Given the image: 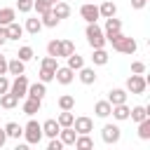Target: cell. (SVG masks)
Returning a JSON list of instances; mask_svg holds the SVG:
<instances>
[{
	"label": "cell",
	"mask_w": 150,
	"mask_h": 150,
	"mask_svg": "<svg viewBox=\"0 0 150 150\" xmlns=\"http://www.w3.org/2000/svg\"><path fill=\"white\" fill-rule=\"evenodd\" d=\"M105 42H110V45H112V49H115V52H120V54H134V52L138 49L136 40H134V38H129V35H124L122 30H120V33H115V35H110V38H105Z\"/></svg>",
	"instance_id": "cell-1"
},
{
	"label": "cell",
	"mask_w": 150,
	"mask_h": 150,
	"mask_svg": "<svg viewBox=\"0 0 150 150\" xmlns=\"http://www.w3.org/2000/svg\"><path fill=\"white\" fill-rule=\"evenodd\" d=\"M84 38L89 42L91 49H98V47H105V35H103V28L94 21V23H87V30H84Z\"/></svg>",
	"instance_id": "cell-2"
},
{
	"label": "cell",
	"mask_w": 150,
	"mask_h": 150,
	"mask_svg": "<svg viewBox=\"0 0 150 150\" xmlns=\"http://www.w3.org/2000/svg\"><path fill=\"white\" fill-rule=\"evenodd\" d=\"M21 136L26 138L28 145H38V143L42 141V124L35 122V120H28V124L23 127V134H21Z\"/></svg>",
	"instance_id": "cell-3"
},
{
	"label": "cell",
	"mask_w": 150,
	"mask_h": 150,
	"mask_svg": "<svg viewBox=\"0 0 150 150\" xmlns=\"http://www.w3.org/2000/svg\"><path fill=\"white\" fill-rule=\"evenodd\" d=\"M124 89H127L129 94H136V96H141V94H145V89H148V77L131 73V75L127 77V87H124Z\"/></svg>",
	"instance_id": "cell-4"
},
{
	"label": "cell",
	"mask_w": 150,
	"mask_h": 150,
	"mask_svg": "<svg viewBox=\"0 0 150 150\" xmlns=\"http://www.w3.org/2000/svg\"><path fill=\"white\" fill-rule=\"evenodd\" d=\"M28 84H30V82H28V77H26L23 73H21V75H14V80L9 82V91H12L16 98H23L26 91H28Z\"/></svg>",
	"instance_id": "cell-5"
},
{
	"label": "cell",
	"mask_w": 150,
	"mask_h": 150,
	"mask_svg": "<svg viewBox=\"0 0 150 150\" xmlns=\"http://www.w3.org/2000/svg\"><path fill=\"white\" fill-rule=\"evenodd\" d=\"M101 138H103V143L115 145V143H120V138H122V129H120L117 124H105V127L101 129Z\"/></svg>",
	"instance_id": "cell-6"
},
{
	"label": "cell",
	"mask_w": 150,
	"mask_h": 150,
	"mask_svg": "<svg viewBox=\"0 0 150 150\" xmlns=\"http://www.w3.org/2000/svg\"><path fill=\"white\" fill-rule=\"evenodd\" d=\"M80 16H82L87 23H94V21H98V19H101V14H98V7H96L94 2H84V5L80 7Z\"/></svg>",
	"instance_id": "cell-7"
},
{
	"label": "cell",
	"mask_w": 150,
	"mask_h": 150,
	"mask_svg": "<svg viewBox=\"0 0 150 150\" xmlns=\"http://www.w3.org/2000/svg\"><path fill=\"white\" fill-rule=\"evenodd\" d=\"M54 80L59 82V84H70L73 80H75V70L73 68H68V66H59L56 70H54Z\"/></svg>",
	"instance_id": "cell-8"
},
{
	"label": "cell",
	"mask_w": 150,
	"mask_h": 150,
	"mask_svg": "<svg viewBox=\"0 0 150 150\" xmlns=\"http://www.w3.org/2000/svg\"><path fill=\"white\" fill-rule=\"evenodd\" d=\"M73 129H75L77 134H89V131H94V120L87 117V115L75 117V120H73Z\"/></svg>",
	"instance_id": "cell-9"
},
{
	"label": "cell",
	"mask_w": 150,
	"mask_h": 150,
	"mask_svg": "<svg viewBox=\"0 0 150 150\" xmlns=\"http://www.w3.org/2000/svg\"><path fill=\"white\" fill-rule=\"evenodd\" d=\"M127 96H129V91H127V89H122V87H115V89H110V91H108V101H110V105L127 103Z\"/></svg>",
	"instance_id": "cell-10"
},
{
	"label": "cell",
	"mask_w": 150,
	"mask_h": 150,
	"mask_svg": "<svg viewBox=\"0 0 150 150\" xmlns=\"http://www.w3.org/2000/svg\"><path fill=\"white\" fill-rule=\"evenodd\" d=\"M52 14H54L59 21H61V19H68V16H70V5L63 2V0H59V2L52 5Z\"/></svg>",
	"instance_id": "cell-11"
},
{
	"label": "cell",
	"mask_w": 150,
	"mask_h": 150,
	"mask_svg": "<svg viewBox=\"0 0 150 150\" xmlns=\"http://www.w3.org/2000/svg\"><path fill=\"white\" fill-rule=\"evenodd\" d=\"M120 30H122V21H120L117 16H108V19H105L103 35H105V38H110V35H115V33H120Z\"/></svg>",
	"instance_id": "cell-12"
},
{
	"label": "cell",
	"mask_w": 150,
	"mask_h": 150,
	"mask_svg": "<svg viewBox=\"0 0 150 150\" xmlns=\"http://www.w3.org/2000/svg\"><path fill=\"white\" fill-rule=\"evenodd\" d=\"M110 110H112V105H110V101H108V98H103V101H96V103H94V115H96V117H101V120L110 117Z\"/></svg>",
	"instance_id": "cell-13"
},
{
	"label": "cell",
	"mask_w": 150,
	"mask_h": 150,
	"mask_svg": "<svg viewBox=\"0 0 150 150\" xmlns=\"http://www.w3.org/2000/svg\"><path fill=\"white\" fill-rule=\"evenodd\" d=\"M145 117H150V105H134V108L129 110V120H134L136 124H138L141 120H145Z\"/></svg>",
	"instance_id": "cell-14"
},
{
	"label": "cell",
	"mask_w": 150,
	"mask_h": 150,
	"mask_svg": "<svg viewBox=\"0 0 150 150\" xmlns=\"http://www.w3.org/2000/svg\"><path fill=\"white\" fill-rule=\"evenodd\" d=\"M7 73H9V75H21V73H26V63H23L19 56L7 59Z\"/></svg>",
	"instance_id": "cell-15"
},
{
	"label": "cell",
	"mask_w": 150,
	"mask_h": 150,
	"mask_svg": "<svg viewBox=\"0 0 150 150\" xmlns=\"http://www.w3.org/2000/svg\"><path fill=\"white\" fill-rule=\"evenodd\" d=\"M45 94H47V84L45 82H33V84H28V91H26V96H33V98H45Z\"/></svg>",
	"instance_id": "cell-16"
},
{
	"label": "cell",
	"mask_w": 150,
	"mask_h": 150,
	"mask_svg": "<svg viewBox=\"0 0 150 150\" xmlns=\"http://www.w3.org/2000/svg\"><path fill=\"white\" fill-rule=\"evenodd\" d=\"M42 108V101L40 98H33V96H26V101H23V112L28 115V117H33L38 110Z\"/></svg>",
	"instance_id": "cell-17"
},
{
	"label": "cell",
	"mask_w": 150,
	"mask_h": 150,
	"mask_svg": "<svg viewBox=\"0 0 150 150\" xmlns=\"http://www.w3.org/2000/svg\"><path fill=\"white\" fill-rule=\"evenodd\" d=\"M59 131H61V127H59L56 120H45V122H42V136L54 138V136H59Z\"/></svg>",
	"instance_id": "cell-18"
},
{
	"label": "cell",
	"mask_w": 150,
	"mask_h": 150,
	"mask_svg": "<svg viewBox=\"0 0 150 150\" xmlns=\"http://www.w3.org/2000/svg\"><path fill=\"white\" fill-rule=\"evenodd\" d=\"M77 77H80V82H82V84H94V82H96V70H94V68L82 66V68L77 70Z\"/></svg>",
	"instance_id": "cell-19"
},
{
	"label": "cell",
	"mask_w": 150,
	"mask_h": 150,
	"mask_svg": "<svg viewBox=\"0 0 150 150\" xmlns=\"http://www.w3.org/2000/svg\"><path fill=\"white\" fill-rule=\"evenodd\" d=\"M129 105L127 103H117V105H112V110H110V115L117 120V122H124V120H129Z\"/></svg>",
	"instance_id": "cell-20"
},
{
	"label": "cell",
	"mask_w": 150,
	"mask_h": 150,
	"mask_svg": "<svg viewBox=\"0 0 150 150\" xmlns=\"http://www.w3.org/2000/svg\"><path fill=\"white\" fill-rule=\"evenodd\" d=\"M59 138H61V143H63V145H73V143H75V138H77V131H75L73 127H61Z\"/></svg>",
	"instance_id": "cell-21"
},
{
	"label": "cell",
	"mask_w": 150,
	"mask_h": 150,
	"mask_svg": "<svg viewBox=\"0 0 150 150\" xmlns=\"http://www.w3.org/2000/svg\"><path fill=\"white\" fill-rule=\"evenodd\" d=\"M98 14H101V19L115 16V14H117V5H115L112 0H105V2H101V5H98Z\"/></svg>",
	"instance_id": "cell-22"
},
{
	"label": "cell",
	"mask_w": 150,
	"mask_h": 150,
	"mask_svg": "<svg viewBox=\"0 0 150 150\" xmlns=\"http://www.w3.org/2000/svg\"><path fill=\"white\" fill-rule=\"evenodd\" d=\"M2 129H5L7 138H16V141H19V138H21V134H23V127H21L19 122H7Z\"/></svg>",
	"instance_id": "cell-23"
},
{
	"label": "cell",
	"mask_w": 150,
	"mask_h": 150,
	"mask_svg": "<svg viewBox=\"0 0 150 150\" xmlns=\"http://www.w3.org/2000/svg\"><path fill=\"white\" fill-rule=\"evenodd\" d=\"M19 105V98L12 94V91H5V94H0V108H5V110H12V108H16Z\"/></svg>",
	"instance_id": "cell-24"
},
{
	"label": "cell",
	"mask_w": 150,
	"mask_h": 150,
	"mask_svg": "<svg viewBox=\"0 0 150 150\" xmlns=\"http://www.w3.org/2000/svg\"><path fill=\"white\" fill-rule=\"evenodd\" d=\"M91 61H94V66H105V63L110 61V54L105 52V47H98V49H94Z\"/></svg>",
	"instance_id": "cell-25"
},
{
	"label": "cell",
	"mask_w": 150,
	"mask_h": 150,
	"mask_svg": "<svg viewBox=\"0 0 150 150\" xmlns=\"http://www.w3.org/2000/svg\"><path fill=\"white\" fill-rule=\"evenodd\" d=\"M40 21H42V28H56V26L61 23V21H59V19L52 14V9L42 12V14H40Z\"/></svg>",
	"instance_id": "cell-26"
},
{
	"label": "cell",
	"mask_w": 150,
	"mask_h": 150,
	"mask_svg": "<svg viewBox=\"0 0 150 150\" xmlns=\"http://www.w3.org/2000/svg\"><path fill=\"white\" fill-rule=\"evenodd\" d=\"M5 28H7V40H19V38L23 35V26H21V23H16V21L7 23Z\"/></svg>",
	"instance_id": "cell-27"
},
{
	"label": "cell",
	"mask_w": 150,
	"mask_h": 150,
	"mask_svg": "<svg viewBox=\"0 0 150 150\" xmlns=\"http://www.w3.org/2000/svg\"><path fill=\"white\" fill-rule=\"evenodd\" d=\"M77 150H91L94 148V141L89 138V134H77V138H75V143H73Z\"/></svg>",
	"instance_id": "cell-28"
},
{
	"label": "cell",
	"mask_w": 150,
	"mask_h": 150,
	"mask_svg": "<svg viewBox=\"0 0 150 150\" xmlns=\"http://www.w3.org/2000/svg\"><path fill=\"white\" fill-rule=\"evenodd\" d=\"M23 30H26V33H30V35H38V33L42 30V21H40L38 16H33V19H26V26H23Z\"/></svg>",
	"instance_id": "cell-29"
},
{
	"label": "cell",
	"mask_w": 150,
	"mask_h": 150,
	"mask_svg": "<svg viewBox=\"0 0 150 150\" xmlns=\"http://www.w3.org/2000/svg\"><path fill=\"white\" fill-rule=\"evenodd\" d=\"M16 19V9L14 7H2L0 9V26H7Z\"/></svg>",
	"instance_id": "cell-30"
},
{
	"label": "cell",
	"mask_w": 150,
	"mask_h": 150,
	"mask_svg": "<svg viewBox=\"0 0 150 150\" xmlns=\"http://www.w3.org/2000/svg\"><path fill=\"white\" fill-rule=\"evenodd\" d=\"M66 59H68V63H66V66H68V68H73L75 73H77V70L84 66V59H82L77 52H73V54H70V56H66Z\"/></svg>",
	"instance_id": "cell-31"
},
{
	"label": "cell",
	"mask_w": 150,
	"mask_h": 150,
	"mask_svg": "<svg viewBox=\"0 0 150 150\" xmlns=\"http://www.w3.org/2000/svg\"><path fill=\"white\" fill-rule=\"evenodd\" d=\"M138 138L141 141H150V117L138 122Z\"/></svg>",
	"instance_id": "cell-32"
},
{
	"label": "cell",
	"mask_w": 150,
	"mask_h": 150,
	"mask_svg": "<svg viewBox=\"0 0 150 150\" xmlns=\"http://www.w3.org/2000/svg\"><path fill=\"white\" fill-rule=\"evenodd\" d=\"M59 108H61V110H73V108H75V96H70V94L59 96Z\"/></svg>",
	"instance_id": "cell-33"
},
{
	"label": "cell",
	"mask_w": 150,
	"mask_h": 150,
	"mask_svg": "<svg viewBox=\"0 0 150 150\" xmlns=\"http://www.w3.org/2000/svg\"><path fill=\"white\" fill-rule=\"evenodd\" d=\"M73 120H75V115H73L70 110H61V115L56 117L59 127H73Z\"/></svg>",
	"instance_id": "cell-34"
},
{
	"label": "cell",
	"mask_w": 150,
	"mask_h": 150,
	"mask_svg": "<svg viewBox=\"0 0 150 150\" xmlns=\"http://www.w3.org/2000/svg\"><path fill=\"white\" fill-rule=\"evenodd\" d=\"M16 56H19V59H21V61L26 63V61H30V59L35 56V52H33V47L23 45V47H19V54H16Z\"/></svg>",
	"instance_id": "cell-35"
},
{
	"label": "cell",
	"mask_w": 150,
	"mask_h": 150,
	"mask_svg": "<svg viewBox=\"0 0 150 150\" xmlns=\"http://www.w3.org/2000/svg\"><path fill=\"white\" fill-rule=\"evenodd\" d=\"M75 52V45L70 40H61V49H59V56H70Z\"/></svg>",
	"instance_id": "cell-36"
},
{
	"label": "cell",
	"mask_w": 150,
	"mask_h": 150,
	"mask_svg": "<svg viewBox=\"0 0 150 150\" xmlns=\"http://www.w3.org/2000/svg\"><path fill=\"white\" fill-rule=\"evenodd\" d=\"M40 68H49V70H56L59 68V61H56V56H45L42 61H40Z\"/></svg>",
	"instance_id": "cell-37"
},
{
	"label": "cell",
	"mask_w": 150,
	"mask_h": 150,
	"mask_svg": "<svg viewBox=\"0 0 150 150\" xmlns=\"http://www.w3.org/2000/svg\"><path fill=\"white\" fill-rule=\"evenodd\" d=\"M59 49H61V40H49L47 42V54L59 59Z\"/></svg>",
	"instance_id": "cell-38"
},
{
	"label": "cell",
	"mask_w": 150,
	"mask_h": 150,
	"mask_svg": "<svg viewBox=\"0 0 150 150\" xmlns=\"http://www.w3.org/2000/svg\"><path fill=\"white\" fill-rule=\"evenodd\" d=\"M16 9H19L21 14L33 12V0H16Z\"/></svg>",
	"instance_id": "cell-39"
},
{
	"label": "cell",
	"mask_w": 150,
	"mask_h": 150,
	"mask_svg": "<svg viewBox=\"0 0 150 150\" xmlns=\"http://www.w3.org/2000/svg\"><path fill=\"white\" fill-rule=\"evenodd\" d=\"M33 9H35L38 14H42V12L52 9V5H49V2H45V0H33Z\"/></svg>",
	"instance_id": "cell-40"
},
{
	"label": "cell",
	"mask_w": 150,
	"mask_h": 150,
	"mask_svg": "<svg viewBox=\"0 0 150 150\" xmlns=\"http://www.w3.org/2000/svg\"><path fill=\"white\" fill-rule=\"evenodd\" d=\"M54 80V70H49V68H40V82H52Z\"/></svg>",
	"instance_id": "cell-41"
},
{
	"label": "cell",
	"mask_w": 150,
	"mask_h": 150,
	"mask_svg": "<svg viewBox=\"0 0 150 150\" xmlns=\"http://www.w3.org/2000/svg\"><path fill=\"white\" fill-rule=\"evenodd\" d=\"M145 70H148V66H145L143 61H134V63H131V73H136V75H143Z\"/></svg>",
	"instance_id": "cell-42"
},
{
	"label": "cell",
	"mask_w": 150,
	"mask_h": 150,
	"mask_svg": "<svg viewBox=\"0 0 150 150\" xmlns=\"http://www.w3.org/2000/svg\"><path fill=\"white\" fill-rule=\"evenodd\" d=\"M61 148H63V143H61V138H59V136L49 138V145H47V150H61Z\"/></svg>",
	"instance_id": "cell-43"
},
{
	"label": "cell",
	"mask_w": 150,
	"mask_h": 150,
	"mask_svg": "<svg viewBox=\"0 0 150 150\" xmlns=\"http://www.w3.org/2000/svg\"><path fill=\"white\" fill-rule=\"evenodd\" d=\"M5 91H9V80L5 75H0V94H5Z\"/></svg>",
	"instance_id": "cell-44"
},
{
	"label": "cell",
	"mask_w": 150,
	"mask_h": 150,
	"mask_svg": "<svg viewBox=\"0 0 150 150\" xmlns=\"http://www.w3.org/2000/svg\"><path fill=\"white\" fill-rule=\"evenodd\" d=\"M9 40H7V28L5 26H0V47H5Z\"/></svg>",
	"instance_id": "cell-45"
},
{
	"label": "cell",
	"mask_w": 150,
	"mask_h": 150,
	"mask_svg": "<svg viewBox=\"0 0 150 150\" xmlns=\"http://www.w3.org/2000/svg\"><path fill=\"white\" fill-rule=\"evenodd\" d=\"M5 73H7V56L0 54V75H5Z\"/></svg>",
	"instance_id": "cell-46"
},
{
	"label": "cell",
	"mask_w": 150,
	"mask_h": 150,
	"mask_svg": "<svg viewBox=\"0 0 150 150\" xmlns=\"http://www.w3.org/2000/svg\"><path fill=\"white\" fill-rule=\"evenodd\" d=\"M145 2H148V0H131V7H134V9H143Z\"/></svg>",
	"instance_id": "cell-47"
},
{
	"label": "cell",
	"mask_w": 150,
	"mask_h": 150,
	"mask_svg": "<svg viewBox=\"0 0 150 150\" xmlns=\"http://www.w3.org/2000/svg\"><path fill=\"white\" fill-rule=\"evenodd\" d=\"M7 143V134H5V129H0V148Z\"/></svg>",
	"instance_id": "cell-48"
}]
</instances>
